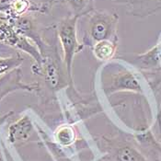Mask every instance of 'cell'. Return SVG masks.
<instances>
[{"instance_id":"1","label":"cell","mask_w":161,"mask_h":161,"mask_svg":"<svg viewBox=\"0 0 161 161\" xmlns=\"http://www.w3.org/2000/svg\"><path fill=\"white\" fill-rule=\"evenodd\" d=\"M78 16L75 15L65 18L58 25L57 32L64 53V62L66 73L72 82V64L75 55L83 46L78 42L76 35V25Z\"/></svg>"},{"instance_id":"2","label":"cell","mask_w":161,"mask_h":161,"mask_svg":"<svg viewBox=\"0 0 161 161\" xmlns=\"http://www.w3.org/2000/svg\"><path fill=\"white\" fill-rule=\"evenodd\" d=\"M118 17L115 14L96 11L88 17L86 37L95 44L105 40L112 41L115 37Z\"/></svg>"},{"instance_id":"3","label":"cell","mask_w":161,"mask_h":161,"mask_svg":"<svg viewBox=\"0 0 161 161\" xmlns=\"http://www.w3.org/2000/svg\"><path fill=\"white\" fill-rule=\"evenodd\" d=\"M35 85L25 84L21 81V70L18 67L0 77V101L9 93L16 90L34 91Z\"/></svg>"},{"instance_id":"4","label":"cell","mask_w":161,"mask_h":161,"mask_svg":"<svg viewBox=\"0 0 161 161\" xmlns=\"http://www.w3.org/2000/svg\"><path fill=\"white\" fill-rule=\"evenodd\" d=\"M33 133V124L28 115H24L8 127V141L14 145H21L29 140Z\"/></svg>"},{"instance_id":"5","label":"cell","mask_w":161,"mask_h":161,"mask_svg":"<svg viewBox=\"0 0 161 161\" xmlns=\"http://www.w3.org/2000/svg\"><path fill=\"white\" fill-rule=\"evenodd\" d=\"M25 38L16 31L8 16L0 17V42L13 49L19 50Z\"/></svg>"},{"instance_id":"6","label":"cell","mask_w":161,"mask_h":161,"mask_svg":"<svg viewBox=\"0 0 161 161\" xmlns=\"http://www.w3.org/2000/svg\"><path fill=\"white\" fill-rule=\"evenodd\" d=\"M111 157L113 161H148L136 147L125 142L115 143L112 146Z\"/></svg>"},{"instance_id":"7","label":"cell","mask_w":161,"mask_h":161,"mask_svg":"<svg viewBox=\"0 0 161 161\" xmlns=\"http://www.w3.org/2000/svg\"><path fill=\"white\" fill-rule=\"evenodd\" d=\"M112 87L114 91L127 90V91L142 92V87L138 79L131 72H124L116 75L112 81Z\"/></svg>"},{"instance_id":"8","label":"cell","mask_w":161,"mask_h":161,"mask_svg":"<svg viewBox=\"0 0 161 161\" xmlns=\"http://www.w3.org/2000/svg\"><path fill=\"white\" fill-rule=\"evenodd\" d=\"M38 71L44 75L45 81L50 87L56 89L61 87L62 75L60 74V69L58 65L53 61H52L51 59L44 58L42 65Z\"/></svg>"},{"instance_id":"9","label":"cell","mask_w":161,"mask_h":161,"mask_svg":"<svg viewBox=\"0 0 161 161\" xmlns=\"http://www.w3.org/2000/svg\"><path fill=\"white\" fill-rule=\"evenodd\" d=\"M44 9L43 5H38L31 0H13L10 11L8 14L9 17H21L29 11H39Z\"/></svg>"},{"instance_id":"10","label":"cell","mask_w":161,"mask_h":161,"mask_svg":"<svg viewBox=\"0 0 161 161\" xmlns=\"http://www.w3.org/2000/svg\"><path fill=\"white\" fill-rule=\"evenodd\" d=\"M116 53V42L111 40H105L96 42L93 45V53L96 58L101 61L112 59Z\"/></svg>"},{"instance_id":"11","label":"cell","mask_w":161,"mask_h":161,"mask_svg":"<svg viewBox=\"0 0 161 161\" xmlns=\"http://www.w3.org/2000/svg\"><path fill=\"white\" fill-rule=\"evenodd\" d=\"M54 137L60 146L69 147L75 141V131L71 125H63L55 131Z\"/></svg>"},{"instance_id":"12","label":"cell","mask_w":161,"mask_h":161,"mask_svg":"<svg viewBox=\"0 0 161 161\" xmlns=\"http://www.w3.org/2000/svg\"><path fill=\"white\" fill-rule=\"evenodd\" d=\"M24 61L23 57L19 53H15L10 56L0 57V76L9 73L14 69L18 68Z\"/></svg>"},{"instance_id":"13","label":"cell","mask_w":161,"mask_h":161,"mask_svg":"<svg viewBox=\"0 0 161 161\" xmlns=\"http://www.w3.org/2000/svg\"><path fill=\"white\" fill-rule=\"evenodd\" d=\"M65 1L74 9L75 12L80 13L87 8L90 0H65Z\"/></svg>"},{"instance_id":"14","label":"cell","mask_w":161,"mask_h":161,"mask_svg":"<svg viewBox=\"0 0 161 161\" xmlns=\"http://www.w3.org/2000/svg\"><path fill=\"white\" fill-rule=\"evenodd\" d=\"M12 51L13 48L8 46V45H5L2 42H0V57L1 56H10V55L15 54V53H13Z\"/></svg>"},{"instance_id":"15","label":"cell","mask_w":161,"mask_h":161,"mask_svg":"<svg viewBox=\"0 0 161 161\" xmlns=\"http://www.w3.org/2000/svg\"><path fill=\"white\" fill-rule=\"evenodd\" d=\"M13 113V112H9L8 113H7V114H5V115H3V116H1L0 117V125L1 124H3L5 122H6V120H8V118Z\"/></svg>"}]
</instances>
